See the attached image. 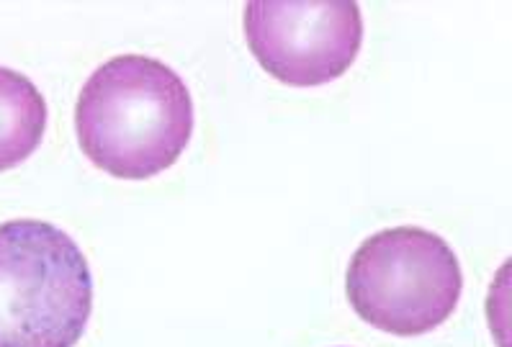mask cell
Wrapping results in <instances>:
<instances>
[{
	"label": "cell",
	"instance_id": "cell-1",
	"mask_svg": "<svg viewBox=\"0 0 512 347\" xmlns=\"http://www.w3.org/2000/svg\"><path fill=\"white\" fill-rule=\"evenodd\" d=\"M193 121L181 75L145 54L103 62L75 103L80 150L119 180H147L173 168L191 142Z\"/></svg>",
	"mask_w": 512,
	"mask_h": 347
},
{
	"label": "cell",
	"instance_id": "cell-2",
	"mask_svg": "<svg viewBox=\"0 0 512 347\" xmlns=\"http://www.w3.org/2000/svg\"><path fill=\"white\" fill-rule=\"evenodd\" d=\"M93 314V273L67 232L0 224V347H75Z\"/></svg>",
	"mask_w": 512,
	"mask_h": 347
},
{
	"label": "cell",
	"instance_id": "cell-3",
	"mask_svg": "<svg viewBox=\"0 0 512 347\" xmlns=\"http://www.w3.org/2000/svg\"><path fill=\"white\" fill-rule=\"evenodd\" d=\"M464 270L440 234L394 227L371 234L350 258L345 296L366 324L397 337L433 332L456 312Z\"/></svg>",
	"mask_w": 512,
	"mask_h": 347
},
{
	"label": "cell",
	"instance_id": "cell-4",
	"mask_svg": "<svg viewBox=\"0 0 512 347\" xmlns=\"http://www.w3.org/2000/svg\"><path fill=\"white\" fill-rule=\"evenodd\" d=\"M242 29L258 65L291 88L343 78L363 44L361 6L353 0H253Z\"/></svg>",
	"mask_w": 512,
	"mask_h": 347
},
{
	"label": "cell",
	"instance_id": "cell-5",
	"mask_svg": "<svg viewBox=\"0 0 512 347\" xmlns=\"http://www.w3.org/2000/svg\"><path fill=\"white\" fill-rule=\"evenodd\" d=\"M47 101L26 75L0 67V173L19 168L42 144Z\"/></svg>",
	"mask_w": 512,
	"mask_h": 347
}]
</instances>
